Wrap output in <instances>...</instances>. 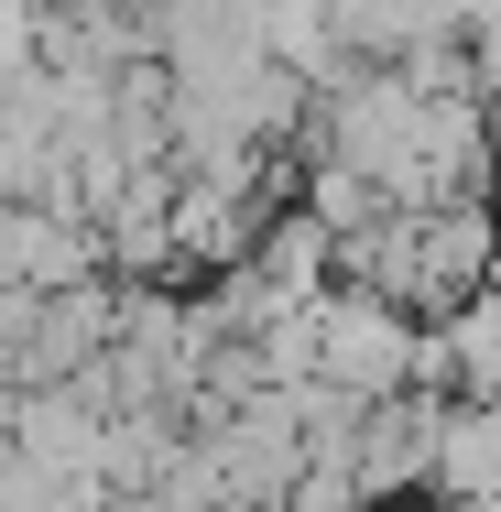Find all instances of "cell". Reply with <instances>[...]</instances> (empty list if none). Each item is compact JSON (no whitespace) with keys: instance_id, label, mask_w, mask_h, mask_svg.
Wrapping results in <instances>:
<instances>
[{"instance_id":"2","label":"cell","mask_w":501,"mask_h":512,"mask_svg":"<svg viewBox=\"0 0 501 512\" xmlns=\"http://www.w3.org/2000/svg\"><path fill=\"white\" fill-rule=\"evenodd\" d=\"M458 393H382L360 414V491L371 512H403L414 491H436V436H447Z\"/></svg>"},{"instance_id":"5","label":"cell","mask_w":501,"mask_h":512,"mask_svg":"<svg viewBox=\"0 0 501 512\" xmlns=\"http://www.w3.org/2000/svg\"><path fill=\"white\" fill-rule=\"evenodd\" d=\"M425 502H501V393H458L447 436H436V491Z\"/></svg>"},{"instance_id":"1","label":"cell","mask_w":501,"mask_h":512,"mask_svg":"<svg viewBox=\"0 0 501 512\" xmlns=\"http://www.w3.org/2000/svg\"><path fill=\"white\" fill-rule=\"evenodd\" d=\"M316 371L327 382H349V393H414V349H425V316L393 306L382 284H327V306H316Z\"/></svg>"},{"instance_id":"4","label":"cell","mask_w":501,"mask_h":512,"mask_svg":"<svg viewBox=\"0 0 501 512\" xmlns=\"http://www.w3.org/2000/svg\"><path fill=\"white\" fill-rule=\"evenodd\" d=\"M11 436L44 458V469H66V480H99L109 458V404L88 382H22V404H11Z\"/></svg>"},{"instance_id":"8","label":"cell","mask_w":501,"mask_h":512,"mask_svg":"<svg viewBox=\"0 0 501 512\" xmlns=\"http://www.w3.org/2000/svg\"><path fill=\"white\" fill-rule=\"evenodd\" d=\"M491 197H501V186H491Z\"/></svg>"},{"instance_id":"7","label":"cell","mask_w":501,"mask_h":512,"mask_svg":"<svg viewBox=\"0 0 501 512\" xmlns=\"http://www.w3.org/2000/svg\"><path fill=\"white\" fill-rule=\"evenodd\" d=\"M491 284H501V262H491Z\"/></svg>"},{"instance_id":"6","label":"cell","mask_w":501,"mask_h":512,"mask_svg":"<svg viewBox=\"0 0 501 512\" xmlns=\"http://www.w3.org/2000/svg\"><path fill=\"white\" fill-rule=\"evenodd\" d=\"M251 262L273 273V295H327V284H338V229H327L316 207H273V229H262Z\"/></svg>"},{"instance_id":"3","label":"cell","mask_w":501,"mask_h":512,"mask_svg":"<svg viewBox=\"0 0 501 512\" xmlns=\"http://www.w3.org/2000/svg\"><path fill=\"white\" fill-rule=\"evenodd\" d=\"M109 349H120V273H88V284L44 295L33 338L11 349V371H22V382H77V371L109 360Z\"/></svg>"}]
</instances>
